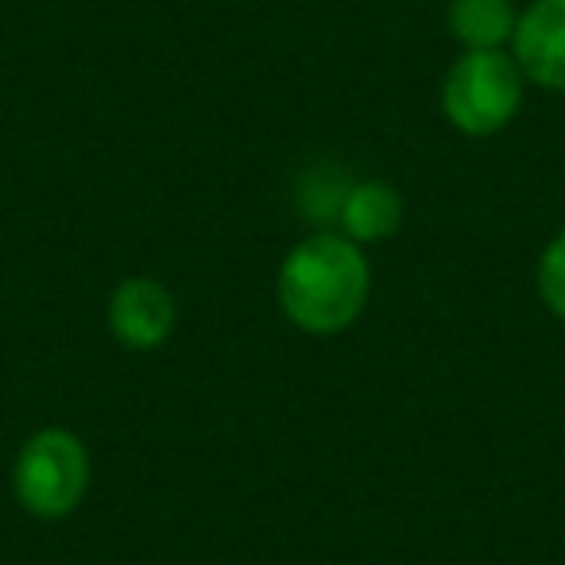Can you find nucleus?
I'll use <instances>...</instances> for the list:
<instances>
[{
	"instance_id": "f257e3e1",
	"label": "nucleus",
	"mask_w": 565,
	"mask_h": 565,
	"mask_svg": "<svg viewBox=\"0 0 565 565\" xmlns=\"http://www.w3.org/2000/svg\"><path fill=\"white\" fill-rule=\"evenodd\" d=\"M372 271L361 244L345 233H315L282 259L279 307L299 330L330 338L361 318Z\"/></svg>"
},
{
	"instance_id": "f03ea898",
	"label": "nucleus",
	"mask_w": 565,
	"mask_h": 565,
	"mask_svg": "<svg viewBox=\"0 0 565 565\" xmlns=\"http://www.w3.org/2000/svg\"><path fill=\"white\" fill-rule=\"evenodd\" d=\"M523 71L503 51H465L446 74L441 109L465 136H492L508 128L523 102Z\"/></svg>"
},
{
	"instance_id": "7ed1b4c3",
	"label": "nucleus",
	"mask_w": 565,
	"mask_h": 565,
	"mask_svg": "<svg viewBox=\"0 0 565 565\" xmlns=\"http://www.w3.org/2000/svg\"><path fill=\"white\" fill-rule=\"evenodd\" d=\"M12 488L35 519H63L89 488V454L71 430H40L24 441L12 472Z\"/></svg>"
},
{
	"instance_id": "20e7f679",
	"label": "nucleus",
	"mask_w": 565,
	"mask_h": 565,
	"mask_svg": "<svg viewBox=\"0 0 565 565\" xmlns=\"http://www.w3.org/2000/svg\"><path fill=\"white\" fill-rule=\"evenodd\" d=\"M109 326L117 341L136 353L159 349L174 330V299L156 279H125L109 299Z\"/></svg>"
},
{
	"instance_id": "39448f33",
	"label": "nucleus",
	"mask_w": 565,
	"mask_h": 565,
	"mask_svg": "<svg viewBox=\"0 0 565 565\" xmlns=\"http://www.w3.org/2000/svg\"><path fill=\"white\" fill-rule=\"evenodd\" d=\"M515 63L523 78L565 89V0H534L515 28Z\"/></svg>"
},
{
	"instance_id": "423d86ee",
	"label": "nucleus",
	"mask_w": 565,
	"mask_h": 565,
	"mask_svg": "<svg viewBox=\"0 0 565 565\" xmlns=\"http://www.w3.org/2000/svg\"><path fill=\"white\" fill-rule=\"evenodd\" d=\"M338 221L353 244L384 241L403 225V198L387 182H356L341 202Z\"/></svg>"
},
{
	"instance_id": "0eeeda50",
	"label": "nucleus",
	"mask_w": 565,
	"mask_h": 565,
	"mask_svg": "<svg viewBox=\"0 0 565 565\" xmlns=\"http://www.w3.org/2000/svg\"><path fill=\"white\" fill-rule=\"evenodd\" d=\"M519 12L511 0H454L449 4V32L465 51H503L515 40Z\"/></svg>"
},
{
	"instance_id": "6e6552de",
	"label": "nucleus",
	"mask_w": 565,
	"mask_h": 565,
	"mask_svg": "<svg viewBox=\"0 0 565 565\" xmlns=\"http://www.w3.org/2000/svg\"><path fill=\"white\" fill-rule=\"evenodd\" d=\"M539 295L550 310L565 322V233L546 244L539 259Z\"/></svg>"
}]
</instances>
